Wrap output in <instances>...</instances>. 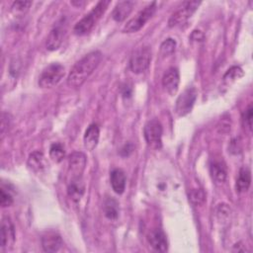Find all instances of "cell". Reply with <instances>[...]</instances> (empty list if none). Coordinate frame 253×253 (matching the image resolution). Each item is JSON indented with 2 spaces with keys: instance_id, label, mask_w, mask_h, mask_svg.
<instances>
[{
  "instance_id": "6da1fadb",
  "label": "cell",
  "mask_w": 253,
  "mask_h": 253,
  "mask_svg": "<svg viewBox=\"0 0 253 253\" xmlns=\"http://www.w3.org/2000/svg\"><path fill=\"white\" fill-rule=\"evenodd\" d=\"M101 59L102 53L99 50H94L84 55L71 68L67 76V84L73 88L80 87L97 68Z\"/></svg>"
},
{
  "instance_id": "7a4b0ae2",
  "label": "cell",
  "mask_w": 253,
  "mask_h": 253,
  "mask_svg": "<svg viewBox=\"0 0 253 253\" xmlns=\"http://www.w3.org/2000/svg\"><path fill=\"white\" fill-rule=\"evenodd\" d=\"M110 3L111 2L108 0H102L98 2L88 14H86L81 20H79L75 24L73 28L74 34L82 36L89 33L100 20V18L103 16V14L106 12Z\"/></svg>"
},
{
  "instance_id": "3957f363",
  "label": "cell",
  "mask_w": 253,
  "mask_h": 253,
  "mask_svg": "<svg viewBox=\"0 0 253 253\" xmlns=\"http://www.w3.org/2000/svg\"><path fill=\"white\" fill-rule=\"evenodd\" d=\"M64 73L63 65L57 62L50 63L42 71L39 77V86L42 88H52L61 81Z\"/></svg>"
},
{
  "instance_id": "277c9868",
  "label": "cell",
  "mask_w": 253,
  "mask_h": 253,
  "mask_svg": "<svg viewBox=\"0 0 253 253\" xmlns=\"http://www.w3.org/2000/svg\"><path fill=\"white\" fill-rule=\"evenodd\" d=\"M201 4L200 1H184L182 2L175 12L171 15L168 20L169 27H176L183 23H185L198 9L199 5Z\"/></svg>"
},
{
  "instance_id": "5b68a950",
  "label": "cell",
  "mask_w": 253,
  "mask_h": 253,
  "mask_svg": "<svg viewBox=\"0 0 253 253\" xmlns=\"http://www.w3.org/2000/svg\"><path fill=\"white\" fill-rule=\"evenodd\" d=\"M143 134L147 145L154 149H159L162 145V125L157 119L149 120L144 127Z\"/></svg>"
},
{
  "instance_id": "8992f818",
  "label": "cell",
  "mask_w": 253,
  "mask_h": 253,
  "mask_svg": "<svg viewBox=\"0 0 253 253\" xmlns=\"http://www.w3.org/2000/svg\"><path fill=\"white\" fill-rule=\"evenodd\" d=\"M156 10V2H152L146 7L143 8V10L139 11L135 17L131 18L124 27L123 32L124 33H135L139 31L144 24L153 16Z\"/></svg>"
},
{
  "instance_id": "52a82bcc",
  "label": "cell",
  "mask_w": 253,
  "mask_h": 253,
  "mask_svg": "<svg viewBox=\"0 0 253 253\" xmlns=\"http://www.w3.org/2000/svg\"><path fill=\"white\" fill-rule=\"evenodd\" d=\"M151 61V48L149 46H140L135 49L130 56L129 67L133 73L145 71Z\"/></svg>"
},
{
  "instance_id": "ba28073f",
  "label": "cell",
  "mask_w": 253,
  "mask_h": 253,
  "mask_svg": "<svg viewBox=\"0 0 253 253\" xmlns=\"http://www.w3.org/2000/svg\"><path fill=\"white\" fill-rule=\"evenodd\" d=\"M198 92L194 87H188L178 97L176 101L175 111L179 117H184L189 114L196 102Z\"/></svg>"
},
{
  "instance_id": "9c48e42d",
  "label": "cell",
  "mask_w": 253,
  "mask_h": 253,
  "mask_svg": "<svg viewBox=\"0 0 253 253\" xmlns=\"http://www.w3.org/2000/svg\"><path fill=\"white\" fill-rule=\"evenodd\" d=\"M69 173L71 178H81L86 167V156L83 152H73L68 158Z\"/></svg>"
},
{
  "instance_id": "30bf717a",
  "label": "cell",
  "mask_w": 253,
  "mask_h": 253,
  "mask_svg": "<svg viewBox=\"0 0 253 253\" xmlns=\"http://www.w3.org/2000/svg\"><path fill=\"white\" fill-rule=\"evenodd\" d=\"M180 83L179 71L176 67H170L162 77V86L169 95H174L178 91Z\"/></svg>"
},
{
  "instance_id": "8fae6325",
  "label": "cell",
  "mask_w": 253,
  "mask_h": 253,
  "mask_svg": "<svg viewBox=\"0 0 253 253\" xmlns=\"http://www.w3.org/2000/svg\"><path fill=\"white\" fill-rule=\"evenodd\" d=\"M1 247H11L15 242V228L8 216H4L1 221Z\"/></svg>"
},
{
  "instance_id": "7c38bea8",
  "label": "cell",
  "mask_w": 253,
  "mask_h": 253,
  "mask_svg": "<svg viewBox=\"0 0 253 253\" xmlns=\"http://www.w3.org/2000/svg\"><path fill=\"white\" fill-rule=\"evenodd\" d=\"M147 240L150 246L159 252H165L168 249V242L165 233L160 228H155L147 234Z\"/></svg>"
},
{
  "instance_id": "4fadbf2b",
  "label": "cell",
  "mask_w": 253,
  "mask_h": 253,
  "mask_svg": "<svg viewBox=\"0 0 253 253\" xmlns=\"http://www.w3.org/2000/svg\"><path fill=\"white\" fill-rule=\"evenodd\" d=\"M65 28L62 24H59L57 26H55L49 33L47 39H46V48L50 51L57 49L64 38L65 35Z\"/></svg>"
},
{
  "instance_id": "5bb4252c",
  "label": "cell",
  "mask_w": 253,
  "mask_h": 253,
  "mask_svg": "<svg viewBox=\"0 0 253 253\" xmlns=\"http://www.w3.org/2000/svg\"><path fill=\"white\" fill-rule=\"evenodd\" d=\"M62 244L60 235L55 232H47L42 237V246L45 252H56L61 248Z\"/></svg>"
},
{
  "instance_id": "9a60e30c",
  "label": "cell",
  "mask_w": 253,
  "mask_h": 253,
  "mask_svg": "<svg viewBox=\"0 0 253 253\" xmlns=\"http://www.w3.org/2000/svg\"><path fill=\"white\" fill-rule=\"evenodd\" d=\"M99 137H100V129L97 124H92L90 125L83 136V142H84V146L87 150L91 151L93 150L98 142H99Z\"/></svg>"
},
{
  "instance_id": "2e32d148",
  "label": "cell",
  "mask_w": 253,
  "mask_h": 253,
  "mask_svg": "<svg viewBox=\"0 0 253 253\" xmlns=\"http://www.w3.org/2000/svg\"><path fill=\"white\" fill-rule=\"evenodd\" d=\"M110 182H111V186L115 193L121 195L125 192L126 174L122 169L117 168V169L112 170V172L110 174Z\"/></svg>"
},
{
  "instance_id": "e0dca14e",
  "label": "cell",
  "mask_w": 253,
  "mask_h": 253,
  "mask_svg": "<svg viewBox=\"0 0 253 253\" xmlns=\"http://www.w3.org/2000/svg\"><path fill=\"white\" fill-rule=\"evenodd\" d=\"M85 192V186L81 178H71L68 187H67V194L68 196L74 201L79 202L83 197Z\"/></svg>"
},
{
  "instance_id": "ac0fdd59",
  "label": "cell",
  "mask_w": 253,
  "mask_h": 253,
  "mask_svg": "<svg viewBox=\"0 0 253 253\" xmlns=\"http://www.w3.org/2000/svg\"><path fill=\"white\" fill-rule=\"evenodd\" d=\"M211 175L213 180V182L217 185H221L225 182L226 176H227V171L225 164L221 161H213L211 164L210 167Z\"/></svg>"
},
{
  "instance_id": "d6986e66",
  "label": "cell",
  "mask_w": 253,
  "mask_h": 253,
  "mask_svg": "<svg viewBox=\"0 0 253 253\" xmlns=\"http://www.w3.org/2000/svg\"><path fill=\"white\" fill-rule=\"evenodd\" d=\"M134 3L132 1H120L113 10V19L117 22L124 21L131 12Z\"/></svg>"
},
{
  "instance_id": "ffe728a7",
  "label": "cell",
  "mask_w": 253,
  "mask_h": 253,
  "mask_svg": "<svg viewBox=\"0 0 253 253\" xmlns=\"http://www.w3.org/2000/svg\"><path fill=\"white\" fill-rule=\"evenodd\" d=\"M251 184V172L247 167H242L239 170L236 179V191L238 193L247 192Z\"/></svg>"
},
{
  "instance_id": "44dd1931",
  "label": "cell",
  "mask_w": 253,
  "mask_h": 253,
  "mask_svg": "<svg viewBox=\"0 0 253 253\" xmlns=\"http://www.w3.org/2000/svg\"><path fill=\"white\" fill-rule=\"evenodd\" d=\"M103 211H104V214L107 218H109L111 220L117 219L119 216V212H120V208H119L118 202L114 198H110V197L107 198L103 204Z\"/></svg>"
},
{
  "instance_id": "7402d4cb",
  "label": "cell",
  "mask_w": 253,
  "mask_h": 253,
  "mask_svg": "<svg viewBox=\"0 0 253 253\" xmlns=\"http://www.w3.org/2000/svg\"><path fill=\"white\" fill-rule=\"evenodd\" d=\"M28 165L34 171H41L45 167V159L42 152L35 151L30 154L28 159Z\"/></svg>"
},
{
  "instance_id": "603a6c76",
  "label": "cell",
  "mask_w": 253,
  "mask_h": 253,
  "mask_svg": "<svg viewBox=\"0 0 253 253\" xmlns=\"http://www.w3.org/2000/svg\"><path fill=\"white\" fill-rule=\"evenodd\" d=\"M49 157L51 158L52 161L56 163L61 162L65 157V149L63 145L59 142L52 143L49 148Z\"/></svg>"
},
{
  "instance_id": "cb8c5ba5",
  "label": "cell",
  "mask_w": 253,
  "mask_h": 253,
  "mask_svg": "<svg viewBox=\"0 0 253 253\" xmlns=\"http://www.w3.org/2000/svg\"><path fill=\"white\" fill-rule=\"evenodd\" d=\"M189 199L195 206H202L206 202V194L202 189H193L189 194Z\"/></svg>"
},
{
  "instance_id": "d4e9b609",
  "label": "cell",
  "mask_w": 253,
  "mask_h": 253,
  "mask_svg": "<svg viewBox=\"0 0 253 253\" xmlns=\"http://www.w3.org/2000/svg\"><path fill=\"white\" fill-rule=\"evenodd\" d=\"M243 74H244V72L239 66H232L223 75V81L224 82L235 81L236 79L242 77Z\"/></svg>"
},
{
  "instance_id": "484cf974",
  "label": "cell",
  "mask_w": 253,
  "mask_h": 253,
  "mask_svg": "<svg viewBox=\"0 0 253 253\" xmlns=\"http://www.w3.org/2000/svg\"><path fill=\"white\" fill-rule=\"evenodd\" d=\"M176 47V42L172 38L166 39L160 45V53L162 56H168L171 55L175 51Z\"/></svg>"
},
{
  "instance_id": "4316f807",
  "label": "cell",
  "mask_w": 253,
  "mask_h": 253,
  "mask_svg": "<svg viewBox=\"0 0 253 253\" xmlns=\"http://www.w3.org/2000/svg\"><path fill=\"white\" fill-rule=\"evenodd\" d=\"M216 215L218 220L221 222L227 221L230 215V208L226 204H219L216 210Z\"/></svg>"
},
{
  "instance_id": "83f0119b",
  "label": "cell",
  "mask_w": 253,
  "mask_h": 253,
  "mask_svg": "<svg viewBox=\"0 0 253 253\" xmlns=\"http://www.w3.org/2000/svg\"><path fill=\"white\" fill-rule=\"evenodd\" d=\"M31 5L32 1H14L12 4V10L18 14H24L29 10Z\"/></svg>"
},
{
  "instance_id": "f1b7e54d",
  "label": "cell",
  "mask_w": 253,
  "mask_h": 253,
  "mask_svg": "<svg viewBox=\"0 0 253 253\" xmlns=\"http://www.w3.org/2000/svg\"><path fill=\"white\" fill-rule=\"evenodd\" d=\"M252 117H253V108L252 105L249 104L246 108L245 112L242 115V123L244 127L246 126L249 130L252 129Z\"/></svg>"
},
{
  "instance_id": "f546056e",
  "label": "cell",
  "mask_w": 253,
  "mask_h": 253,
  "mask_svg": "<svg viewBox=\"0 0 253 253\" xmlns=\"http://www.w3.org/2000/svg\"><path fill=\"white\" fill-rule=\"evenodd\" d=\"M0 204L2 208L10 207L13 204V197L9 192H6L5 189L1 188L0 190Z\"/></svg>"
},
{
  "instance_id": "4dcf8cb0",
  "label": "cell",
  "mask_w": 253,
  "mask_h": 253,
  "mask_svg": "<svg viewBox=\"0 0 253 253\" xmlns=\"http://www.w3.org/2000/svg\"><path fill=\"white\" fill-rule=\"evenodd\" d=\"M203 38H204V35L202 34V32L197 31V30L193 31V33L191 35V39L194 41H202Z\"/></svg>"
}]
</instances>
